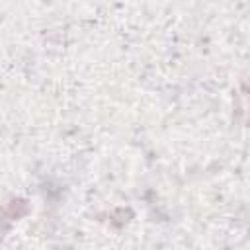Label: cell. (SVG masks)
I'll list each match as a JSON object with an SVG mask.
<instances>
[{"mask_svg":"<svg viewBox=\"0 0 250 250\" xmlns=\"http://www.w3.org/2000/svg\"><path fill=\"white\" fill-rule=\"evenodd\" d=\"M27 211H29V207H27V201L18 197V199H12V201H8L4 215H6V219H8V221H16V219H21V217H23Z\"/></svg>","mask_w":250,"mask_h":250,"instance_id":"1","label":"cell"}]
</instances>
